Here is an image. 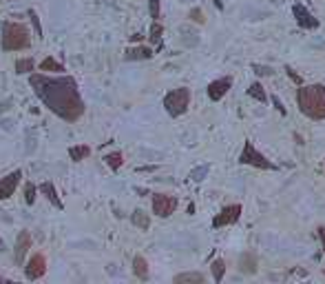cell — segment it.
<instances>
[{"instance_id": "6da1fadb", "label": "cell", "mask_w": 325, "mask_h": 284, "mask_svg": "<svg viewBox=\"0 0 325 284\" xmlns=\"http://www.w3.org/2000/svg\"><path fill=\"white\" fill-rule=\"evenodd\" d=\"M29 84L33 87L35 96L45 102V105L56 113L58 118L66 120V122H76L84 113V100L80 96L78 82L71 76H42L31 74Z\"/></svg>"}, {"instance_id": "7a4b0ae2", "label": "cell", "mask_w": 325, "mask_h": 284, "mask_svg": "<svg viewBox=\"0 0 325 284\" xmlns=\"http://www.w3.org/2000/svg\"><path fill=\"white\" fill-rule=\"evenodd\" d=\"M297 105L310 120H325V84H301L297 89Z\"/></svg>"}, {"instance_id": "3957f363", "label": "cell", "mask_w": 325, "mask_h": 284, "mask_svg": "<svg viewBox=\"0 0 325 284\" xmlns=\"http://www.w3.org/2000/svg\"><path fill=\"white\" fill-rule=\"evenodd\" d=\"M31 45V36L27 27L20 22H5L3 25V49L5 51H20Z\"/></svg>"}, {"instance_id": "277c9868", "label": "cell", "mask_w": 325, "mask_h": 284, "mask_svg": "<svg viewBox=\"0 0 325 284\" xmlns=\"http://www.w3.org/2000/svg\"><path fill=\"white\" fill-rule=\"evenodd\" d=\"M188 105H191V89L186 87L173 89V91L164 96V109L168 111L170 118H179L182 113H186Z\"/></svg>"}, {"instance_id": "5b68a950", "label": "cell", "mask_w": 325, "mask_h": 284, "mask_svg": "<svg viewBox=\"0 0 325 284\" xmlns=\"http://www.w3.org/2000/svg\"><path fill=\"white\" fill-rule=\"evenodd\" d=\"M239 162H241V165H248V167H257V169H261V171H277V165H272L266 155L259 153L250 140H246V144H243Z\"/></svg>"}, {"instance_id": "8992f818", "label": "cell", "mask_w": 325, "mask_h": 284, "mask_svg": "<svg viewBox=\"0 0 325 284\" xmlns=\"http://www.w3.org/2000/svg\"><path fill=\"white\" fill-rule=\"evenodd\" d=\"M177 209V198L168 196V193H155L153 196V213L159 217H168L173 215Z\"/></svg>"}, {"instance_id": "52a82bcc", "label": "cell", "mask_w": 325, "mask_h": 284, "mask_svg": "<svg viewBox=\"0 0 325 284\" xmlns=\"http://www.w3.org/2000/svg\"><path fill=\"white\" fill-rule=\"evenodd\" d=\"M241 211H243L241 204H228V207H224L217 215L212 217V229L235 225V222H239V217H241Z\"/></svg>"}, {"instance_id": "ba28073f", "label": "cell", "mask_w": 325, "mask_h": 284, "mask_svg": "<svg viewBox=\"0 0 325 284\" xmlns=\"http://www.w3.org/2000/svg\"><path fill=\"white\" fill-rule=\"evenodd\" d=\"M292 16H294V20H297V25L303 27V29H318V25H321V22H318V18L312 16L301 3H294L292 5Z\"/></svg>"}, {"instance_id": "9c48e42d", "label": "cell", "mask_w": 325, "mask_h": 284, "mask_svg": "<svg viewBox=\"0 0 325 284\" xmlns=\"http://www.w3.org/2000/svg\"><path fill=\"white\" fill-rule=\"evenodd\" d=\"M20 178H22V171L20 169H16V171L7 173V176L0 180V200H7V198L14 196L16 186L20 184Z\"/></svg>"}, {"instance_id": "30bf717a", "label": "cell", "mask_w": 325, "mask_h": 284, "mask_svg": "<svg viewBox=\"0 0 325 284\" xmlns=\"http://www.w3.org/2000/svg\"><path fill=\"white\" fill-rule=\"evenodd\" d=\"M232 87V78L226 76V78H219V80H212L210 84H208V98H210L212 102H219L224 98L226 93H228V89Z\"/></svg>"}, {"instance_id": "8fae6325", "label": "cell", "mask_w": 325, "mask_h": 284, "mask_svg": "<svg viewBox=\"0 0 325 284\" xmlns=\"http://www.w3.org/2000/svg\"><path fill=\"white\" fill-rule=\"evenodd\" d=\"M47 271V260L42 253H35V256H31V260L27 262V267H24V275L29 277V280H38V277L45 275Z\"/></svg>"}, {"instance_id": "7c38bea8", "label": "cell", "mask_w": 325, "mask_h": 284, "mask_svg": "<svg viewBox=\"0 0 325 284\" xmlns=\"http://www.w3.org/2000/svg\"><path fill=\"white\" fill-rule=\"evenodd\" d=\"M29 249H31V235H29V231H20V235H18V242H16V251H14L16 264H22L24 262V256H27Z\"/></svg>"}, {"instance_id": "4fadbf2b", "label": "cell", "mask_w": 325, "mask_h": 284, "mask_svg": "<svg viewBox=\"0 0 325 284\" xmlns=\"http://www.w3.org/2000/svg\"><path fill=\"white\" fill-rule=\"evenodd\" d=\"M257 256L252 251H246V253H241V258H239V271L241 273H246V275H255L257 273Z\"/></svg>"}, {"instance_id": "5bb4252c", "label": "cell", "mask_w": 325, "mask_h": 284, "mask_svg": "<svg viewBox=\"0 0 325 284\" xmlns=\"http://www.w3.org/2000/svg\"><path fill=\"white\" fill-rule=\"evenodd\" d=\"M175 284H201L206 282V275L199 273V271H188V273H179L173 277Z\"/></svg>"}, {"instance_id": "9a60e30c", "label": "cell", "mask_w": 325, "mask_h": 284, "mask_svg": "<svg viewBox=\"0 0 325 284\" xmlns=\"http://www.w3.org/2000/svg\"><path fill=\"white\" fill-rule=\"evenodd\" d=\"M149 58H153L151 47H131L124 53V60H149Z\"/></svg>"}, {"instance_id": "2e32d148", "label": "cell", "mask_w": 325, "mask_h": 284, "mask_svg": "<svg viewBox=\"0 0 325 284\" xmlns=\"http://www.w3.org/2000/svg\"><path fill=\"white\" fill-rule=\"evenodd\" d=\"M40 191L47 196V200H51V204H53L56 209H62V207H64L62 200L58 198V193H56V186H53V182H42V184H40Z\"/></svg>"}, {"instance_id": "e0dca14e", "label": "cell", "mask_w": 325, "mask_h": 284, "mask_svg": "<svg viewBox=\"0 0 325 284\" xmlns=\"http://www.w3.org/2000/svg\"><path fill=\"white\" fill-rule=\"evenodd\" d=\"M131 222L137 229H142V231H149V227H151V217L144 213L142 209H135L133 213H131Z\"/></svg>"}, {"instance_id": "ac0fdd59", "label": "cell", "mask_w": 325, "mask_h": 284, "mask_svg": "<svg viewBox=\"0 0 325 284\" xmlns=\"http://www.w3.org/2000/svg\"><path fill=\"white\" fill-rule=\"evenodd\" d=\"M133 273L139 277V280H146L149 277V262L142 256H135L133 258Z\"/></svg>"}, {"instance_id": "d6986e66", "label": "cell", "mask_w": 325, "mask_h": 284, "mask_svg": "<svg viewBox=\"0 0 325 284\" xmlns=\"http://www.w3.org/2000/svg\"><path fill=\"white\" fill-rule=\"evenodd\" d=\"M89 155H91V149L87 147V144H78V147L69 149V158L73 162H82L84 158H89Z\"/></svg>"}, {"instance_id": "ffe728a7", "label": "cell", "mask_w": 325, "mask_h": 284, "mask_svg": "<svg viewBox=\"0 0 325 284\" xmlns=\"http://www.w3.org/2000/svg\"><path fill=\"white\" fill-rule=\"evenodd\" d=\"M248 96L250 98H255L257 102H268V93H266V89H263V84L261 82H252L248 87Z\"/></svg>"}, {"instance_id": "44dd1931", "label": "cell", "mask_w": 325, "mask_h": 284, "mask_svg": "<svg viewBox=\"0 0 325 284\" xmlns=\"http://www.w3.org/2000/svg\"><path fill=\"white\" fill-rule=\"evenodd\" d=\"M210 271H212V280L219 284V282L224 280V275H226V262H224L222 258L212 260V264H210Z\"/></svg>"}, {"instance_id": "7402d4cb", "label": "cell", "mask_w": 325, "mask_h": 284, "mask_svg": "<svg viewBox=\"0 0 325 284\" xmlns=\"http://www.w3.org/2000/svg\"><path fill=\"white\" fill-rule=\"evenodd\" d=\"M162 34H164V27L155 20V22H153V27H151L149 38H151V42H155V45H157V49H162Z\"/></svg>"}, {"instance_id": "603a6c76", "label": "cell", "mask_w": 325, "mask_h": 284, "mask_svg": "<svg viewBox=\"0 0 325 284\" xmlns=\"http://www.w3.org/2000/svg\"><path fill=\"white\" fill-rule=\"evenodd\" d=\"M104 162H106V165L111 167L113 171H118V169H120L122 165H124V158H122L120 151H113V153H109L106 158H104Z\"/></svg>"}, {"instance_id": "cb8c5ba5", "label": "cell", "mask_w": 325, "mask_h": 284, "mask_svg": "<svg viewBox=\"0 0 325 284\" xmlns=\"http://www.w3.org/2000/svg\"><path fill=\"white\" fill-rule=\"evenodd\" d=\"M31 71H33V60L31 58H20L16 62V74L24 76V74H31Z\"/></svg>"}, {"instance_id": "d4e9b609", "label": "cell", "mask_w": 325, "mask_h": 284, "mask_svg": "<svg viewBox=\"0 0 325 284\" xmlns=\"http://www.w3.org/2000/svg\"><path fill=\"white\" fill-rule=\"evenodd\" d=\"M208 173H210V165H201V167H197V169H193L191 171V180L201 182V180H206Z\"/></svg>"}, {"instance_id": "484cf974", "label": "cell", "mask_w": 325, "mask_h": 284, "mask_svg": "<svg viewBox=\"0 0 325 284\" xmlns=\"http://www.w3.org/2000/svg\"><path fill=\"white\" fill-rule=\"evenodd\" d=\"M40 69L42 71H64V67L58 62V60H53V58H45L40 62Z\"/></svg>"}, {"instance_id": "4316f807", "label": "cell", "mask_w": 325, "mask_h": 284, "mask_svg": "<svg viewBox=\"0 0 325 284\" xmlns=\"http://www.w3.org/2000/svg\"><path fill=\"white\" fill-rule=\"evenodd\" d=\"M27 16L31 18V25H33V31H35V38H42V27H40V20H38V14L33 9L27 11Z\"/></svg>"}, {"instance_id": "83f0119b", "label": "cell", "mask_w": 325, "mask_h": 284, "mask_svg": "<svg viewBox=\"0 0 325 284\" xmlns=\"http://www.w3.org/2000/svg\"><path fill=\"white\" fill-rule=\"evenodd\" d=\"M24 202H27V204H33L35 202V184H31V182L24 186Z\"/></svg>"}, {"instance_id": "f1b7e54d", "label": "cell", "mask_w": 325, "mask_h": 284, "mask_svg": "<svg viewBox=\"0 0 325 284\" xmlns=\"http://www.w3.org/2000/svg\"><path fill=\"white\" fill-rule=\"evenodd\" d=\"M188 18H191L193 22H199V25H204V22H206V16H204V11H201V9H191Z\"/></svg>"}, {"instance_id": "f546056e", "label": "cell", "mask_w": 325, "mask_h": 284, "mask_svg": "<svg viewBox=\"0 0 325 284\" xmlns=\"http://www.w3.org/2000/svg\"><path fill=\"white\" fill-rule=\"evenodd\" d=\"M252 71L257 76H272L274 69L272 67H266V65H252Z\"/></svg>"}, {"instance_id": "4dcf8cb0", "label": "cell", "mask_w": 325, "mask_h": 284, "mask_svg": "<svg viewBox=\"0 0 325 284\" xmlns=\"http://www.w3.org/2000/svg\"><path fill=\"white\" fill-rule=\"evenodd\" d=\"M149 11H151V18H159V0H149Z\"/></svg>"}, {"instance_id": "1f68e13d", "label": "cell", "mask_w": 325, "mask_h": 284, "mask_svg": "<svg viewBox=\"0 0 325 284\" xmlns=\"http://www.w3.org/2000/svg\"><path fill=\"white\" fill-rule=\"evenodd\" d=\"M285 74L292 78V82H294V84H299V87H301V84H303V78L299 76V74H297V71H294L292 67H285Z\"/></svg>"}, {"instance_id": "d6a6232c", "label": "cell", "mask_w": 325, "mask_h": 284, "mask_svg": "<svg viewBox=\"0 0 325 284\" xmlns=\"http://www.w3.org/2000/svg\"><path fill=\"white\" fill-rule=\"evenodd\" d=\"M270 100H272V102H274V107H277V111L281 113V116H285V107H283V105H281V100L277 98V96H272V98H270Z\"/></svg>"}, {"instance_id": "836d02e7", "label": "cell", "mask_w": 325, "mask_h": 284, "mask_svg": "<svg viewBox=\"0 0 325 284\" xmlns=\"http://www.w3.org/2000/svg\"><path fill=\"white\" fill-rule=\"evenodd\" d=\"M318 240H321V246H323V253H325V227H318Z\"/></svg>"}, {"instance_id": "e575fe53", "label": "cell", "mask_w": 325, "mask_h": 284, "mask_svg": "<svg viewBox=\"0 0 325 284\" xmlns=\"http://www.w3.org/2000/svg\"><path fill=\"white\" fill-rule=\"evenodd\" d=\"M212 3H214V7H217L219 11H224V5H222V0H212Z\"/></svg>"}, {"instance_id": "d590c367", "label": "cell", "mask_w": 325, "mask_h": 284, "mask_svg": "<svg viewBox=\"0 0 325 284\" xmlns=\"http://www.w3.org/2000/svg\"><path fill=\"white\" fill-rule=\"evenodd\" d=\"M131 40H133V42H139V40H142V36L135 34V36H131Z\"/></svg>"}, {"instance_id": "8d00e7d4", "label": "cell", "mask_w": 325, "mask_h": 284, "mask_svg": "<svg viewBox=\"0 0 325 284\" xmlns=\"http://www.w3.org/2000/svg\"><path fill=\"white\" fill-rule=\"evenodd\" d=\"M0 251H5V242H3V240H0Z\"/></svg>"}, {"instance_id": "74e56055", "label": "cell", "mask_w": 325, "mask_h": 284, "mask_svg": "<svg viewBox=\"0 0 325 284\" xmlns=\"http://www.w3.org/2000/svg\"><path fill=\"white\" fill-rule=\"evenodd\" d=\"M0 280H3V277H0Z\"/></svg>"}]
</instances>
